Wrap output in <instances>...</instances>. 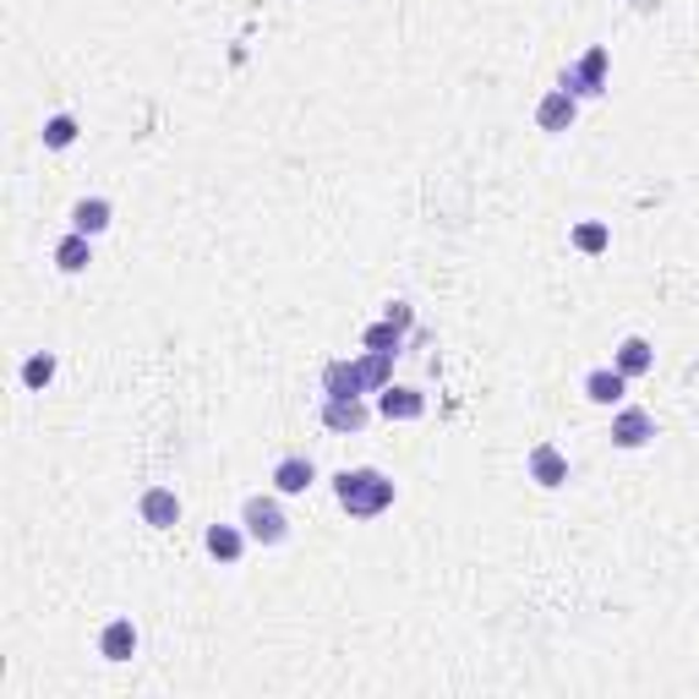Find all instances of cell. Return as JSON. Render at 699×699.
I'll use <instances>...</instances> for the list:
<instances>
[{
  "label": "cell",
  "instance_id": "obj_13",
  "mask_svg": "<svg viewBox=\"0 0 699 699\" xmlns=\"http://www.w3.org/2000/svg\"><path fill=\"white\" fill-rule=\"evenodd\" d=\"M574 115H579V99H574L568 88H552V94L536 105V126H541V132H568Z\"/></svg>",
  "mask_w": 699,
  "mask_h": 699
},
{
  "label": "cell",
  "instance_id": "obj_6",
  "mask_svg": "<svg viewBox=\"0 0 699 699\" xmlns=\"http://www.w3.org/2000/svg\"><path fill=\"white\" fill-rule=\"evenodd\" d=\"M317 421H322L328 432L350 438V432H361V427L372 421V410H367V400H328V394H322V405H317Z\"/></svg>",
  "mask_w": 699,
  "mask_h": 699
},
{
  "label": "cell",
  "instance_id": "obj_5",
  "mask_svg": "<svg viewBox=\"0 0 699 699\" xmlns=\"http://www.w3.org/2000/svg\"><path fill=\"white\" fill-rule=\"evenodd\" d=\"M612 443L617 449H645V443H655V416L650 410H639V405H617V416H612Z\"/></svg>",
  "mask_w": 699,
  "mask_h": 699
},
{
  "label": "cell",
  "instance_id": "obj_1",
  "mask_svg": "<svg viewBox=\"0 0 699 699\" xmlns=\"http://www.w3.org/2000/svg\"><path fill=\"white\" fill-rule=\"evenodd\" d=\"M333 498H339V508L350 519H378V514H389L400 503V487H394V476H383L372 465H356V470L333 476Z\"/></svg>",
  "mask_w": 699,
  "mask_h": 699
},
{
  "label": "cell",
  "instance_id": "obj_12",
  "mask_svg": "<svg viewBox=\"0 0 699 699\" xmlns=\"http://www.w3.org/2000/svg\"><path fill=\"white\" fill-rule=\"evenodd\" d=\"M137 514H143V525L170 530V525H181V498H175L170 487H148V492L137 498Z\"/></svg>",
  "mask_w": 699,
  "mask_h": 699
},
{
  "label": "cell",
  "instance_id": "obj_4",
  "mask_svg": "<svg viewBox=\"0 0 699 699\" xmlns=\"http://www.w3.org/2000/svg\"><path fill=\"white\" fill-rule=\"evenodd\" d=\"M606 61H612V56H606L601 45H590V50L563 72V83H557V88H568L574 99H596V94L606 88Z\"/></svg>",
  "mask_w": 699,
  "mask_h": 699
},
{
  "label": "cell",
  "instance_id": "obj_9",
  "mask_svg": "<svg viewBox=\"0 0 699 699\" xmlns=\"http://www.w3.org/2000/svg\"><path fill=\"white\" fill-rule=\"evenodd\" d=\"M273 492L279 498H301V492H311V481H317V465L306 459V454H284L279 465H273Z\"/></svg>",
  "mask_w": 699,
  "mask_h": 699
},
{
  "label": "cell",
  "instance_id": "obj_3",
  "mask_svg": "<svg viewBox=\"0 0 699 699\" xmlns=\"http://www.w3.org/2000/svg\"><path fill=\"white\" fill-rule=\"evenodd\" d=\"M241 525H246L252 547H284V541H290V514H284L279 492H273V498L252 492V498L241 503Z\"/></svg>",
  "mask_w": 699,
  "mask_h": 699
},
{
  "label": "cell",
  "instance_id": "obj_7",
  "mask_svg": "<svg viewBox=\"0 0 699 699\" xmlns=\"http://www.w3.org/2000/svg\"><path fill=\"white\" fill-rule=\"evenodd\" d=\"M378 416L383 421H421L427 416V394L410 389V383H389V389H378Z\"/></svg>",
  "mask_w": 699,
  "mask_h": 699
},
{
  "label": "cell",
  "instance_id": "obj_2",
  "mask_svg": "<svg viewBox=\"0 0 699 699\" xmlns=\"http://www.w3.org/2000/svg\"><path fill=\"white\" fill-rule=\"evenodd\" d=\"M394 383V356L383 350H367L356 361H328L322 367V394L328 400H361V394H378Z\"/></svg>",
  "mask_w": 699,
  "mask_h": 699
},
{
  "label": "cell",
  "instance_id": "obj_21",
  "mask_svg": "<svg viewBox=\"0 0 699 699\" xmlns=\"http://www.w3.org/2000/svg\"><path fill=\"white\" fill-rule=\"evenodd\" d=\"M574 246L596 257V252H606V246H612V230H606V224H596V219H585V224H574Z\"/></svg>",
  "mask_w": 699,
  "mask_h": 699
},
{
  "label": "cell",
  "instance_id": "obj_20",
  "mask_svg": "<svg viewBox=\"0 0 699 699\" xmlns=\"http://www.w3.org/2000/svg\"><path fill=\"white\" fill-rule=\"evenodd\" d=\"M50 378H56V356H50V350H39V356H28L23 361V389H50Z\"/></svg>",
  "mask_w": 699,
  "mask_h": 699
},
{
  "label": "cell",
  "instance_id": "obj_19",
  "mask_svg": "<svg viewBox=\"0 0 699 699\" xmlns=\"http://www.w3.org/2000/svg\"><path fill=\"white\" fill-rule=\"evenodd\" d=\"M39 137H45V148H50V154H66V148L77 143V115H66V110H61V115H50Z\"/></svg>",
  "mask_w": 699,
  "mask_h": 699
},
{
  "label": "cell",
  "instance_id": "obj_8",
  "mask_svg": "<svg viewBox=\"0 0 699 699\" xmlns=\"http://www.w3.org/2000/svg\"><path fill=\"white\" fill-rule=\"evenodd\" d=\"M525 470H530V481L547 487V492H557V487L568 481V459H563L557 443H536V449L525 454Z\"/></svg>",
  "mask_w": 699,
  "mask_h": 699
},
{
  "label": "cell",
  "instance_id": "obj_15",
  "mask_svg": "<svg viewBox=\"0 0 699 699\" xmlns=\"http://www.w3.org/2000/svg\"><path fill=\"white\" fill-rule=\"evenodd\" d=\"M99 655L105 661H132L137 655V623L132 617H110L99 628Z\"/></svg>",
  "mask_w": 699,
  "mask_h": 699
},
{
  "label": "cell",
  "instance_id": "obj_18",
  "mask_svg": "<svg viewBox=\"0 0 699 699\" xmlns=\"http://www.w3.org/2000/svg\"><path fill=\"white\" fill-rule=\"evenodd\" d=\"M405 333H410L405 322L383 317V322H372V328H367V339H361V344H367V350H383V356H400V350H405Z\"/></svg>",
  "mask_w": 699,
  "mask_h": 699
},
{
  "label": "cell",
  "instance_id": "obj_11",
  "mask_svg": "<svg viewBox=\"0 0 699 699\" xmlns=\"http://www.w3.org/2000/svg\"><path fill=\"white\" fill-rule=\"evenodd\" d=\"M612 367H617L623 378H645V372H655V344H650L645 333H628V339L612 350Z\"/></svg>",
  "mask_w": 699,
  "mask_h": 699
},
{
  "label": "cell",
  "instance_id": "obj_14",
  "mask_svg": "<svg viewBox=\"0 0 699 699\" xmlns=\"http://www.w3.org/2000/svg\"><path fill=\"white\" fill-rule=\"evenodd\" d=\"M623 394H628V378H623L617 367H590V372H585V400H590V405H612V410H617Z\"/></svg>",
  "mask_w": 699,
  "mask_h": 699
},
{
  "label": "cell",
  "instance_id": "obj_17",
  "mask_svg": "<svg viewBox=\"0 0 699 699\" xmlns=\"http://www.w3.org/2000/svg\"><path fill=\"white\" fill-rule=\"evenodd\" d=\"M88 262H94V235L66 230V235L56 241V268H61V273H83Z\"/></svg>",
  "mask_w": 699,
  "mask_h": 699
},
{
  "label": "cell",
  "instance_id": "obj_10",
  "mask_svg": "<svg viewBox=\"0 0 699 699\" xmlns=\"http://www.w3.org/2000/svg\"><path fill=\"white\" fill-rule=\"evenodd\" d=\"M246 525H208L203 530V547H208V557H219L224 568H235L241 557H246Z\"/></svg>",
  "mask_w": 699,
  "mask_h": 699
},
{
  "label": "cell",
  "instance_id": "obj_16",
  "mask_svg": "<svg viewBox=\"0 0 699 699\" xmlns=\"http://www.w3.org/2000/svg\"><path fill=\"white\" fill-rule=\"evenodd\" d=\"M66 219H72V230H83V235H105V230L115 224V208H110V197H77Z\"/></svg>",
  "mask_w": 699,
  "mask_h": 699
}]
</instances>
